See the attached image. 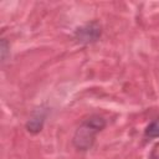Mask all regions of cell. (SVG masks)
I'll return each instance as SVG.
<instances>
[{"mask_svg": "<svg viewBox=\"0 0 159 159\" xmlns=\"http://www.w3.org/2000/svg\"><path fill=\"white\" fill-rule=\"evenodd\" d=\"M43 118H45V116L41 114V113H37L36 116L31 117L29 119V122L26 123L27 130L31 132V133H39L42 128V124H43V120H45Z\"/></svg>", "mask_w": 159, "mask_h": 159, "instance_id": "3957f363", "label": "cell"}, {"mask_svg": "<svg viewBox=\"0 0 159 159\" xmlns=\"http://www.w3.org/2000/svg\"><path fill=\"white\" fill-rule=\"evenodd\" d=\"M106 127V120L101 116H91L89 118L84 119L76 129L72 143L77 150L86 152L92 148L96 135Z\"/></svg>", "mask_w": 159, "mask_h": 159, "instance_id": "6da1fadb", "label": "cell"}, {"mask_svg": "<svg viewBox=\"0 0 159 159\" xmlns=\"http://www.w3.org/2000/svg\"><path fill=\"white\" fill-rule=\"evenodd\" d=\"M6 50H7V42L5 40H1V60H2V62L6 58Z\"/></svg>", "mask_w": 159, "mask_h": 159, "instance_id": "5b68a950", "label": "cell"}, {"mask_svg": "<svg viewBox=\"0 0 159 159\" xmlns=\"http://www.w3.org/2000/svg\"><path fill=\"white\" fill-rule=\"evenodd\" d=\"M144 135L147 138H159V118L154 119L144 130Z\"/></svg>", "mask_w": 159, "mask_h": 159, "instance_id": "277c9868", "label": "cell"}, {"mask_svg": "<svg viewBox=\"0 0 159 159\" xmlns=\"http://www.w3.org/2000/svg\"><path fill=\"white\" fill-rule=\"evenodd\" d=\"M75 35L80 42L91 43V42L97 41L98 37L101 36V26L96 22H91V24H87V25L77 29Z\"/></svg>", "mask_w": 159, "mask_h": 159, "instance_id": "7a4b0ae2", "label": "cell"}]
</instances>
